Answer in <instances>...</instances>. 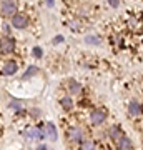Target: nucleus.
Wrapping results in <instances>:
<instances>
[{
    "instance_id": "nucleus-14",
    "label": "nucleus",
    "mask_w": 143,
    "mask_h": 150,
    "mask_svg": "<svg viewBox=\"0 0 143 150\" xmlns=\"http://www.w3.org/2000/svg\"><path fill=\"white\" fill-rule=\"evenodd\" d=\"M38 72H40V69H38L37 65H30L28 69L25 70V74H23V80H30L32 77H35V75H38Z\"/></svg>"
},
{
    "instance_id": "nucleus-9",
    "label": "nucleus",
    "mask_w": 143,
    "mask_h": 150,
    "mask_svg": "<svg viewBox=\"0 0 143 150\" xmlns=\"http://www.w3.org/2000/svg\"><path fill=\"white\" fill-rule=\"evenodd\" d=\"M43 130H45V135H47L50 142H57L58 140V132H57V127L53 122H47L43 125Z\"/></svg>"
},
{
    "instance_id": "nucleus-2",
    "label": "nucleus",
    "mask_w": 143,
    "mask_h": 150,
    "mask_svg": "<svg viewBox=\"0 0 143 150\" xmlns=\"http://www.w3.org/2000/svg\"><path fill=\"white\" fill-rule=\"evenodd\" d=\"M25 139L27 140H32V142H42V140L47 139V135H45V130L43 127H30V129H27L25 132Z\"/></svg>"
},
{
    "instance_id": "nucleus-11",
    "label": "nucleus",
    "mask_w": 143,
    "mask_h": 150,
    "mask_svg": "<svg viewBox=\"0 0 143 150\" xmlns=\"http://www.w3.org/2000/svg\"><path fill=\"white\" fill-rule=\"evenodd\" d=\"M123 135H125V134H123V130L120 129L118 125H113V127H110V129H108V137H110L111 142H115V144L122 139Z\"/></svg>"
},
{
    "instance_id": "nucleus-24",
    "label": "nucleus",
    "mask_w": 143,
    "mask_h": 150,
    "mask_svg": "<svg viewBox=\"0 0 143 150\" xmlns=\"http://www.w3.org/2000/svg\"><path fill=\"white\" fill-rule=\"evenodd\" d=\"M53 4H55V0H47V5L48 7H53Z\"/></svg>"
},
{
    "instance_id": "nucleus-7",
    "label": "nucleus",
    "mask_w": 143,
    "mask_h": 150,
    "mask_svg": "<svg viewBox=\"0 0 143 150\" xmlns=\"http://www.w3.org/2000/svg\"><path fill=\"white\" fill-rule=\"evenodd\" d=\"M68 140L73 144H82L85 140V132L80 127H72L68 130Z\"/></svg>"
},
{
    "instance_id": "nucleus-16",
    "label": "nucleus",
    "mask_w": 143,
    "mask_h": 150,
    "mask_svg": "<svg viewBox=\"0 0 143 150\" xmlns=\"http://www.w3.org/2000/svg\"><path fill=\"white\" fill-rule=\"evenodd\" d=\"M80 150H95V144L92 142V140L85 139L82 144H80Z\"/></svg>"
},
{
    "instance_id": "nucleus-19",
    "label": "nucleus",
    "mask_w": 143,
    "mask_h": 150,
    "mask_svg": "<svg viewBox=\"0 0 143 150\" xmlns=\"http://www.w3.org/2000/svg\"><path fill=\"white\" fill-rule=\"evenodd\" d=\"M30 115H32L33 118H40V115H42V110H40V108H32V110H30Z\"/></svg>"
},
{
    "instance_id": "nucleus-20",
    "label": "nucleus",
    "mask_w": 143,
    "mask_h": 150,
    "mask_svg": "<svg viewBox=\"0 0 143 150\" xmlns=\"http://www.w3.org/2000/svg\"><path fill=\"white\" fill-rule=\"evenodd\" d=\"M106 2H108V5L111 8H118L120 7V0H106Z\"/></svg>"
},
{
    "instance_id": "nucleus-12",
    "label": "nucleus",
    "mask_w": 143,
    "mask_h": 150,
    "mask_svg": "<svg viewBox=\"0 0 143 150\" xmlns=\"http://www.w3.org/2000/svg\"><path fill=\"white\" fill-rule=\"evenodd\" d=\"M117 147H118V150H132L133 149V142H132L130 137L123 135L122 139L117 142Z\"/></svg>"
},
{
    "instance_id": "nucleus-13",
    "label": "nucleus",
    "mask_w": 143,
    "mask_h": 150,
    "mask_svg": "<svg viewBox=\"0 0 143 150\" xmlns=\"http://www.w3.org/2000/svg\"><path fill=\"white\" fill-rule=\"evenodd\" d=\"M58 103H60V107L63 108L65 112H72V110H73V98H72V97H62V98H60L58 100Z\"/></svg>"
},
{
    "instance_id": "nucleus-18",
    "label": "nucleus",
    "mask_w": 143,
    "mask_h": 150,
    "mask_svg": "<svg viewBox=\"0 0 143 150\" xmlns=\"http://www.w3.org/2000/svg\"><path fill=\"white\" fill-rule=\"evenodd\" d=\"M32 54H33V57H35V59H42L43 52H42V48H40V47H33Z\"/></svg>"
},
{
    "instance_id": "nucleus-1",
    "label": "nucleus",
    "mask_w": 143,
    "mask_h": 150,
    "mask_svg": "<svg viewBox=\"0 0 143 150\" xmlns=\"http://www.w3.org/2000/svg\"><path fill=\"white\" fill-rule=\"evenodd\" d=\"M18 10V4H17V0H4L2 4H0V13L4 17H13Z\"/></svg>"
},
{
    "instance_id": "nucleus-4",
    "label": "nucleus",
    "mask_w": 143,
    "mask_h": 150,
    "mask_svg": "<svg viewBox=\"0 0 143 150\" xmlns=\"http://www.w3.org/2000/svg\"><path fill=\"white\" fill-rule=\"evenodd\" d=\"M15 50V40L10 35H4L0 38V52L2 54H12Z\"/></svg>"
},
{
    "instance_id": "nucleus-22",
    "label": "nucleus",
    "mask_w": 143,
    "mask_h": 150,
    "mask_svg": "<svg viewBox=\"0 0 143 150\" xmlns=\"http://www.w3.org/2000/svg\"><path fill=\"white\" fill-rule=\"evenodd\" d=\"M63 42V37H62V35H57V37L53 38V43H62Z\"/></svg>"
},
{
    "instance_id": "nucleus-8",
    "label": "nucleus",
    "mask_w": 143,
    "mask_h": 150,
    "mask_svg": "<svg viewBox=\"0 0 143 150\" xmlns=\"http://www.w3.org/2000/svg\"><path fill=\"white\" fill-rule=\"evenodd\" d=\"M17 72H18V64H17L15 60H7L5 64H4L2 74L5 75V77H12V75H15Z\"/></svg>"
},
{
    "instance_id": "nucleus-6",
    "label": "nucleus",
    "mask_w": 143,
    "mask_h": 150,
    "mask_svg": "<svg viewBox=\"0 0 143 150\" xmlns=\"http://www.w3.org/2000/svg\"><path fill=\"white\" fill-rule=\"evenodd\" d=\"M128 115L130 117H140V115H143V103L140 100H137V98L130 100V103H128Z\"/></svg>"
},
{
    "instance_id": "nucleus-21",
    "label": "nucleus",
    "mask_w": 143,
    "mask_h": 150,
    "mask_svg": "<svg viewBox=\"0 0 143 150\" xmlns=\"http://www.w3.org/2000/svg\"><path fill=\"white\" fill-rule=\"evenodd\" d=\"M2 30H4V33H5V35H10L12 25H8V23H4V25H2Z\"/></svg>"
},
{
    "instance_id": "nucleus-17",
    "label": "nucleus",
    "mask_w": 143,
    "mask_h": 150,
    "mask_svg": "<svg viewBox=\"0 0 143 150\" xmlns=\"http://www.w3.org/2000/svg\"><path fill=\"white\" fill-rule=\"evenodd\" d=\"M8 107L13 108L15 112H18V110H22L23 108V103H22V100H17V98H12V102L8 103Z\"/></svg>"
},
{
    "instance_id": "nucleus-3",
    "label": "nucleus",
    "mask_w": 143,
    "mask_h": 150,
    "mask_svg": "<svg viewBox=\"0 0 143 150\" xmlns=\"http://www.w3.org/2000/svg\"><path fill=\"white\" fill-rule=\"evenodd\" d=\"M28 23H30V20H28V17L25 15V13H15V15L10 18V25L13 28H17V30H23V28L28 27Z\"/></svg>"
},
{
    "instance_id": "nucleus-5",
    "label": "nucleus",
    "mask_w": 143,
    "mask_h": 150,
    "mask_svg": "<svg viewBox=\"0 0 143 150\" xmlns=\"http://www.w3.org/2000/svg\"><path fill=\"white\" fill-rule=\"evenodd\" d=\"M106 112L103 110V108H95V110H92L90 112V122L95 125V127H98V125H101V123H105L106 120Z\"/></svg>"
},
{
    "instance_id": "nucleus-15",
    "label": "nucleus",
    "mask_w": 143,
    "mask_h": 150,
    "mask_svg": "<svg viewBox=\"0 0 143 150\" xmlns=\"http://www.w3.org/2000/svg\"><path fill=\"white\" fill-rule=\"evenodd\" d=\"M85 43H87V45H100L101 38L98 37V35H87V37H85Z\"/></svg>"
},
{
    "instance_id": "nucleus-23",
    "label": "nucleus",
    "mask_w": 143,
    "mask_h": 150,
    "mask_svg": "<svg viewBox=\"0 0 143 150\" xmlns=\"http://www.w3.org/2000/svg\"><path fill=\"white\" fill-rule=\"evenodd\" d=\"M37 150H50V149H48V147H47L45 144H40V145L37 147Z\"/></svg>"
},
{
    "instance_id": "nucleus-10",
    "label": "nucleus",
    "mask_w": 143,
    "mask_h": 150,
    "mask_svg": "<svg viewBox=\"0 0 143 150\" xmlns=\"http://www.w3.org/2000/svg\"><path fill=\"white\" fill-rule=\"evenodd\" d=\"M67 87H68L70 97L82 93V83H80V82H77L75 79H70V80H67Z\"/></svg>"
}]
</instances>
